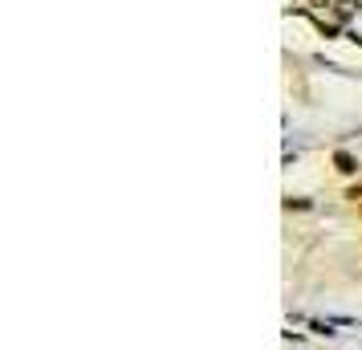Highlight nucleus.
Listing matches in <instances>:
<instances>
[{"instance_id": "f257e3e1", "label": "nucleus", "mask_w": 362, "mask_h": 350, "mask_svg": "<svg viewBox=\"0 0 362 350\" xmlns=\"http://www.w3.org/2000/svg\"><path fill=\"white\" fill-rule=\"evenodd\" d=\"M334 167H338L342 175H354V171H358V163H354V159H350L346 151H338V155H334Z\"/></svg>"}, {"instance_id": "f03ea898", "label": "nucleus", "mask_w": 362, "mask_h": 350, "mask_svg": "<svg viewBox=\"0 0 362 350\" xmlns=\"http://www.w3.org/2000/svg\"><path fill=\"white\" fill-rule=\"evenodd\" d=\"M313 4H329V0H313Z\"/></svg>"}]
</instances>
